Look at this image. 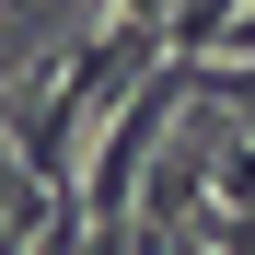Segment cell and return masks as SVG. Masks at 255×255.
<instances>
[{
  "mask_svg": "<svg viewBox=\"0 0 255 255\" xmlns=\"http://www.w3.org/2000/svg\"><path fill=\"white\" fill-rule=\"evenodd\" d=\"M197 105V70L162 47L139 81L116 93V128H105V151L81 162V186H70V221H81V244H116L128 232V209H139V174H151V151H162V128H174Z\"/></svg>",
  "mask_w": 255,
  "mask_h": 255,
  "instance_id": "obj_1",
  "label": "cell"
},
{
  "mask_svg": "<svg viewBox=\"0 0 255 255\" xmlns=\"http://www.w3.org/2000/svg\"><path fill=\"white\" fill-rule=\"evenodd\" d=\"M209 197H221V209H244V221H255V139H232L221 162H209Z\"/></svg>",
  "mask_w": 255,
  "mask_h": 255,
  "instance_id": "obj_2",
  "label": "cell"
},
{
  "mask_svg": "<svg viewBox=\"0 0 255 255\" xmlns=\"http://www.w3.org/2000/svg\"><path fill=\"white\" fill-rule=\"evenodd\" d=\"M139 197H162V209H186V197H197V174H186V162H174V174H162V186L139 174ZM162 244H186V221H162Z\"/></svg>",
  "mask_w": 255,
  "mask_h": 255,
  "instance_id": "obj_3",
  "label": "cell"
},
{
  "mask_svg": "<svg viewBox=\"0 0 255 255\" xmlns=\"http://www.w3.org/2000/svg\"><path fill=\"white\" fill-rule=\"evenodd\" d=\"M93 12H105V23H162L174 0H93Z\"/></svg>",
  "mask_w": 255,
  "mask_h": 255,
  "instance_id": "obj_4",
  "label": "cell"
}]
</instances>
